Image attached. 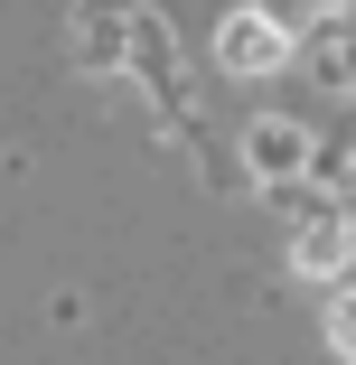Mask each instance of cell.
Wrapping results in <instances>:
<instances>
[{"instance_id": "obj_5", "label": "cell", "mask_w": 356, "mask_h": 365, "mask_svg": "<svg viewBox=\"0 0 356 365\" xmlns=\"http://www.w3.org/2000/svg\"><path fill=\"white\" fill-rule=\"evenodd\" d=\"M328 346L356 365V290H328Z\"/></svg>"}, {"instance_id": "obj_7", "label": "cell", "mask_w": 356, "mask_h": 365, "mask_svg": "<svg viewBox=\"0 0 356 365\" xmlns=\"http://www.w3.org/2000/svg\"><path fill=\"white\" fill-rule=\"evenodd\" d=\"M310 10H347V0H310Z\"/></svg>"}, {"instance_id": "obj_6", "label": "cell", "mask_w": 356, "mask_h": 365, "mask_svg": "<svg viewBox=\"0 0 356 365\" xmlns=\"http://www.w3.org/2000/svg\"><path fill=\"white\" fill-rule=\"evenodd\" d=\"M328 215H347V225H356V150L328 160Z\"/></svg>"}, {"instance_id": "obj_2", "label": "cell", "mask_w": 356, "mask_h": 365, "mask_svg": "<svg viewBox=\"0 0 356 365\" xmlns=\"http://www.w3.org/2000/svg\"><path fill=\"white\" fill-rule=\"evenodd\" d=\"M216 47H225V66H235V76H272V66H281V29H272L263 10H235Z\"/></svg>"}, {"instance_id": "obj_1", "label": "cell", "mask_w": 356, "mask_h": 365, "mask_svg": "<svg viewBox=\"0 0 356 365\" xmlns=\"http://www.w3.org/2000/svg\"><path fill=\"white\" fill-rule=\"evenodd\" d=\"M244 160H253V178H272V187H281V178H300V169H310V131L272 113V122H253V131H244Z\"/></svg>"}, {"instance_id": "obj_4", "label": "cell", "mask_w": 356, "mask_h": 365, "mask_svg": "<svg viewBox=\"0 0 356 365\" xmlns=\"http://www.w3.org/2000/svg\"><path fill=\"white\" fill-rule=\"evenodd\" d=\"M319 76H328L337 94H356V29H337V38L319 47Z\"/></svg>"}, {"instance_id": "obj_3", "label": "cell", "mask_w": 356, "mask_h": 365, "mask_svg": "<svg viewBox=\"0 0 356 365\" xmlns=\"http://www.w3.org/2000/svg\"><path fill=\"white\" fill-rule=\"evenodd\" d=\"M291 262H300L310 281H337V272H347V215H328V206H319L310 225L291 235Z\"/></svg>"}]
</instances>
